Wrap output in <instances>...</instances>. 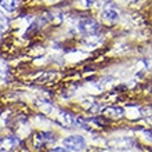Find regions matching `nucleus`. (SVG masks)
<instances>
[{"instance_id":"6e6552de","label":"nucleus","mask_w":152,"mask_h":152,"mask_svg":"<svg viewBox=\"0 0 152 152\" xmlns=\"http://www.w3.org/2000/svg\"><path fill=\"white\" fill-rule=\"evenodd\" d=\"M8 75V66L3 60H0V79H6Z\"/></svg>"},{"instance_id":"39448f33","label":"nucleus","mask_w":152,"mask_h":152,"mask_svg":"<svg viewBox=\"0 0 152 152\" xmlns=\"http://www.w3.org/2000/svg\"><path fill=\"white\" fill-rule=\"evenodd\" d=\"M20 144V140L14 136L4 137L0 140V152H11L14 148H17Z\"/></svg>"},{"instance_id":"423d86ee","label":"nucleus","mask_w":152,"mask_h":152,"mask_svg":"<svg viewBox=\"0 0 152 152\" xmlns=\"http://www.w3.org/2000/svg\"><path fill=\"white\" fill-rule=\"evenodd\" d=\"M104 115H105V118L119 119V118H122V116L124 115V111H123V108H120V107H108V108H105Z\"/></svg>"},{"instance_id":"1a4fd4ad","label":"nucleus","mask_w":152,"mask_h":152,"mask_svg":"<svg viewBox=\"0 0 152 152\" xmlns=\"http://www.w3.org/2000/svg\"><path fill=\"white\" fill-rule=\"evenodd\" d=\"M8 28V20L3 14H0V33H3L4 31H7Z\"/></svg>"},{"instance_id":"f03ea898","label":"nucleus","mask_w":152,"mask_h":152,"mask_svg":"<svg viewBox=\"0 0 152 152\" xmlns=\"http://www.w3.org/2000/svg\"><path fill=\"white\" fill-rule=\"evenodd\" d=\"M101 18H102V21H104L105 24H116V22L120 20L119 8L116 7L115 3L108 1V3L105 4L104 10H102Z\"/></svg>"},{"instance_id":"0eeeda50","label":"nucleus","mask_w":152,"mask_h":152,"mask_svg":"<svg viewBox=\"0 0 152 152\" xmlns=\"http://www.w3.org/2000/svg\"><path fill=\"white\" fill-rule=\"evenodd\" d=\"M20 3H21V0H0V6L8 12L15 11V8L18 7Z\"/></svg>"},{"instance_id":"9d476101","label":"nucleus","mask_w":152,"mask_h":152,"mask_svg":"<svg viewBox=\"0 0 152 152\" xmlns=\"http://www.w3.org/2000/svg\"><path fill=\"white\" fill-rule=\"evenodd\" d=\"M50 152H69L66 148H62V147H58V148H54V149H51Z\"/></svg>"},{"instance_id":"9b49d317","label":"nucleus","mask_w":152,"mask_h":152,"mask_svg":"<svg viewBox=\"0 0 152 152\" xmlns=\"http://www.w3.org/2000/svg\"><path fill=\"white\" fill-rule=\"evenodd\" d=\"M144 134H145V137H147V138H148V140L152 142V130H147Z\"/></svg>"},{"instance_id":"20e7f679","label":"nucleus","mask_w":152,"mask_h":152,"mask_svg":"<svg viewBox=\"0 0 152 152\" xmlns=\"http://www.w3.org/2000/svg\"><path fill=\"white\" fill-rule=\"evenodd\" d=\"M56 140V134H53L50 132H37L33 134V144L36 148H43L47 142H54Z\"/></svg>"},{"instance_id":"f257e3e1","label":"nucleus","mask_w":152,"mask_h":152,"mask_svg":"<svg viewBox=\"0 0 152 152\" xmlns=\"http://www.w3.org/2000/svg\"><path fill=\"white\" fill-rule=\"evenodd\" d=\"M80 33L86 37L90 36H96L97 33L100 32L101 25L98 21L93 20V18H83L82 21H79V25H77Z\"/></svg>"},{"instance_id":"7ed1b4c3","label":"nucleus","mask_w":152,"mask_h":152,"mask_svg":"<svg viewBox=\"0 0 152 152\" xmlns=\"http://www.w3.org/2000/svg\"><path fill=\"white\" fill-rule=\"evenodd\" d=\"M62 144H64L65 148L71 149V151H75V152L83 151L86 148V140L82 136H79V134H72V136L64 138Z\"/></svg>"}]
</instances>
